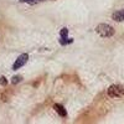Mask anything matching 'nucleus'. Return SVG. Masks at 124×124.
I'll use <instances>...</instances> for the list:
<instances>
[{
	"label": "nucleus",
	"instance_id": "obj_6",
	"mask_svg": "<svg viewBox=\"0 0 124 124\" xmlns=\"http://www.w3.org/2000/svg\"><path fill=\"white\" fill-rule=\"evenodd\" d=\"M72 39H67V37H61L60 39V44L61 45H67V44H72Z\"/></svg>",
	"mask_w": 124,
	"mask_h": 124
},
{
	"label": "nucleus",
	"instance_id": "obj_7",
	"mask_svg": "<svg viewBox=\"0 0 124 124\" xmlns=\"http://www.w3.org/2000/svg\"><path fill=\"white\" fill-rule=\"evenodd\" d=\"M21 81H23V77H21V76H14V77L11 78V83H13V85H16V83H20Z\"/></svg>",
	"mask_w": 124,
	"mask_h": 124
},
{
	"label": "nucleus",
	"instance_id": "obj_2",
	"mask_svg": "<svg viewBox=\"0 0 124 124\" xmlns=\"http://www.w3.org/2000/svg\"><path fill=\"white\" fill-rule=\"evenodd\" d=\"M107 93L110 98H120L124 96V87L120 85H112L108 88Z\"/></svg>",
	"mask_w": 124,
	"mask_h": 124
},
{
	"label": "nucleus",
	"instance_id": "obj_8",
	"mask_svg": "<svg viewBox=\"0 0 124 124\" xmlns=\"http://www.w3.org/2000/svg\"><path fill=\"white\" fill-rule=\"evenodd\" d=\"M21 3H27V4H36V3H41L45 0H20Z\"/></svg>",
	"mask_w": 124,
	"mask_h": 124
},
{
	"label": "nucleus",
	"instance_id": "obj_5",
	"mask_svg": "<svg viewBox=\"0 0 124 124\" xmlns=\"http://www.w3.org/2000/svg\"><path fill=\"white\" fill-rule=\"evenodd\" d=\"M54 109L58 113V114H60L62 118H65V117L67 116V110L65 109L63 106H61V104H55V106H54Z\"/></svg>",
	"mask_w": 124,
	"mask_h": 124
},
{
	"label": "nucleus",
	"instance_id": "obj_1",
	"mask_svg": "<svg viewBox=\"0 0 124 124\" xmlns=\"http://www.w3.org/2000/svg\"><path fill=\"white\" fill-rule=\"evenodd\" d=\"M96 32L102 37H110L114 35V29L108 24H99L96 27Z\"/></svg>",
	"mask_w": 124,
	"mask_h": 124
},
{
	"label": "nucleus",
	"instance_id": "obj_9",
	"mask_svg": "<svg viewBox=\"0 0 124 124\" xmlns=\"http://www.w3.org/2000/svg\"><path fill=\"white\" fill-rule=\"evenodd\" d=\"M67 35H68V29L63 27V29L61 30V32H60V36L61 37H67Z\"/></svg>",
	"mask_w": 124,
	"mask_h": 124
},
{
	"label": "nucleus",
	"instance_id": "obj_10",
	"mask_svg": "<svg viewBox=\"0 0 124 124\" xmlns=\"http://www.w3.org/2000/svg\"><path fill=\"white\" fill-rule=\"evenodd\" d=\"M0 86H3V87L8 86V79H6L4 76H1V77H0Z\"/></svg>",
	"mask_w": 124,
	"mask_h": 124
},
{
	"label": "nucleus",
	"instance_id": "obj_3",
	"mask_svg": "<svg viewBox=\"0 0 124 124\" xmlns=\"http://www.w3.org/2000/svg\"><path fill=\"white\" fill-rule=\"evenodd\" d=\"M27 60H29V56H27V54H21L17 58H16V61L14 62V65H13V70L14 71H17L19 68H21L26 62H27Z\"/></svg>",
	"mask_w": 124,
	"mask_h": 124
},
{
	"label": "nucleus",
	"instance_id": "obj_4",
	"mask_svg": "<svg viewBox=\"0 0 124 124\" xmlns=\"http://www.w3.org/2000/svg\"><path fill=\"white\" fill-rule=\"evenodd\" d=\"M112 19L114 20V21H118V23H120V21H124V9H122V10H118V11H116V13H113V15H112Z\"/></svg>",
	"mask_w": 124,
	"mask_h": 124
}]
</instances>
